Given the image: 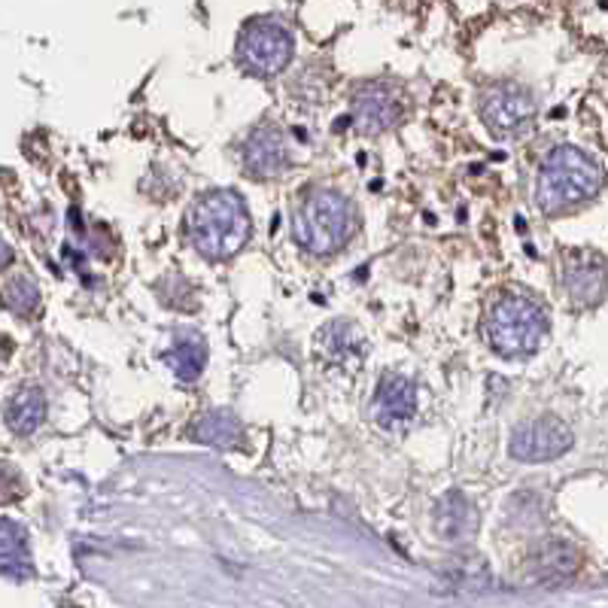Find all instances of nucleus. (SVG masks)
I'll use <instances>...</instances> for the list:
<instances>
[{
  "instance_id": "nucleus-9",
  "label": "nucleus",
  "mask_w": 608,
  "mask_h": 608,
  "mask_svg": "<svg viewBox=\"0 0 608 608\" xmlns=\"http://www.w3.org/2000/svg\"><path fill=\"white\" fill-rule=\"evenodd\" d=\"M566 292L572 295V302L593 307L606 299L608 292V265L606 258L596 253H575L566 265L562 274Z\"/></svg>"
},
{
  "instance_id": "nucleus-8",
  "label": "nucleus",
  "mask_w": 608,
  "mask_h": 608,
  "mask_svg": "<svg viewBox=\"0 0 608 608\" xmlns=\"http://www.w3.org/2000/svg\"><path fill=\"white\" fill-rule=\"evenodd\" d=\"M353 122L363 135H380L387 128H393L402 116V104L387 83H368L353 94Z\"/></svg>"
},
{
  "instance_id": "nucleus-18",
  "label": "nucleus",
  "mask_w": 608,
  "mask_h": 608,
  "mask_svg": "<svg viewBox=\"0 0 608 608\" xmlns=\"http://www.w3.org/2000/svg\"><path fill=\"white\" fill-rule=\"evenodd\" d=\"M322 344H326V350H332L341 363H353V359L365 356V338L353 326H344V322L329 326L322 332Z\"/></svg>"
},
{
  "instance_id": "nucleus-6",
  "label": "nucleus",
  "mask_w": 608,
  "mask_h": 608,
  "mask_svg": "<svg viewBox=\"0 0 608 608\" xmlns=\"http://www.w3.org/2000/svg\"><path fill=\"white\" fill-rule=\"evenodd\" d=\"M478 113L493 135L515 137L527 131L535 119V98L520 83H496L481 91Z\"/></svg>"
},
{
  "instance_id": "nucleus-2",
  "label": "nucleus",
  "mask_w": 608,
  "mask_h": 608,
  "mask_svg": "<svg viewBox=\"0 0 608 608\" xmlns=\"http://www.w3.org/2000/svg\"><path fill=\"white\" fill-rule=\"evenodd\" d=\"M606 182L603 167L578 147H557L547 155L535 182V204L545 213L572 211L591 201Z\"/></svg>"
},
{
  "instance_id": "nucleus-10",
  "label": "nucleus",
  "mask_w": 608,
  "mask_h": 608,
  "mask_svg": "<svg viewBox=\"0 0 608 608\" xmlns=\"http://www.w3.org/2000/svg\"><path fill=\"white\" fill-rule=\"evenodd\" d=\"M432 523H435V532H439L444 542L463 545V542H471L474 532H478V511H474V505L459 490H451V493H444L435 502Z\"/></svg>"
},
{
  "instance_id": "nucleus-7",
  "label": "nucleus",
  "mask_w": 608,
  "mask_h": 608,
  "mask_svg": "<svg viewBox=\"0 0 608 608\" xmlns=\"http://www.w3.org/2000/svg\"><path fill=\"white\" fill-rule=\"evenodd\" d=\"M569 447H572V429L550 414L520 423L508 441V454L520 463H547L566 454Z\"/></svg>"
},
{
  "instance_id": "nucleus-3",
  "label": "nucleus",
  "mask_w": 608,
  "mask_h": 608,
  "mask_svg": "<svg viewBox=\"0 0 608 608\" xmlns=\"http://www.w3.org/2000/svg\"><path fill=\"white\" fill-rule=\"evenodd\" d=\"M356 231V211L347 198L332 189H319L304 198V204L292 216L295 243L314 256H329L341 250Z\"/></svg>"
},
{
  "instance_id": "nucleus-4",
  "label": "nucleus",
  "mask_w": 608,
  "mask_h": 608,
  "mask_svg": "<svg viewBox=\"0 0 608 608\" xmlns=\"http://www.w3.org/2000/svg\"><path fill=\"white\" fill-rule=\"evenodd\" d=\"M547 334L545 311L523 295H505L486 319V338L499 356H530Z\"/></svg>"
},
{
  "instance_id": "nucleus-14",
  "label": "nucleus",
  "mask_w": 608,
  "mask_h": 608,
  "mask_svg": "<svg viewBox=\"0 0 608 608\" xmlns=\"http://www.w3.org/2000/svg\"><path fill=\"white\" fill-rule=\"evenodd\" d=\"M0 569H3V575L13 578V581H25V578L34 575L28 532L10 517L0 520Z\"/></svg>"
},
{
  "instance_id": "nucleus-1",
  "label": "nucleus",
  "mask_w": 608,
  "mask_h": 608,
  "mask_svg": "<svg viewBox=\"0 0 608 608\" xmlns=\"http://www.w3.org/2000/svg\"><path fill=\"white\" fill-rule=\"evenodd\" d=\"M250 211L243 198L231 189H216L198 198L189 211V238L195 250L211 262L231 258L250 238Z\"/></svg>"
},
{
  "instance_id": "nucleus-15",
  "label": "nucleus",
  "mask_w": 608,
  "mask_h": 608,
  "mask_svg": "<svg viewBox=\"0 0 608 608\" xmlns=\"http://www.w3.org/2000/svg\"><path fill=\"white\" fill-rule=\"evenodd\" d=\"M167 368L180 380H198L207 365V341L201 334H180L165 350Z\"/></svg>"
},
{
  "instance_id": "nucleus-13",
  "label": "nucleus",
  "mask_w": 608,
  "mask_h": 608,
  "mask_svg": "<svg viewBox=\"0 0 608 608\" xmlns=\"http://www.w3.org/2000/svg\"><path fill=\"white\" fill-rule=\"evenodd\" d=\"M417 410V387L402 375L380 378L375 393V414L380 423H405Z\"/></svg>"
},
{
  "instance_id": "nucleus-17",
  "label": "nucleus",
  "mask_w": 608,
  "mask_h": 608,
  "mask_svg": "<svg viewBox=\"0 0 608 608\" xmlns=\"http://www.w3.org/2000/svg\"><path fill=\"white\" fill-rule=\"evenodd\" d=\"M192 435L211 447H238L243 441V429L231 410H211L198 420Z\"/></svg>"
},
{
  "instance_id": "nucleus-16",
  "label": "nucleus",
  "mask_w": 608,
  "mask_h": 608,
  "mask_svg": "<svg viewBox=\"0 0 608 608\" xmlns=\"http://www.w3.org/2000/svg\"><path fill=\"white\" fill-rule=\"evenodd\" d=\"M46 420V395L40 387H25L10 398L7 405V423L15 435H30L37 432Z\"/></svg>"
},
{
  "instance_id": "nucleus-11",
  "label": "nucleus",
  "mask_w": 608,
  "mask_h": 608,
  "mask_svg": "<svg viewBox=\"0 0 608 608\" xmlns=\"http://www.w3.org/2000/svg\"><path fill=\"white\" fill-rule=\"evenodd\" d=\"M289 162V150L277 128H256L243 143V167L253 177H277Z\"/></svg>"
},
{
  "instance_id": "nucleus-12",
  "label": "nucleus",
  "mask_w": 608,
  "mask_h": 608,
  "mask_svg": "<svg viewBox=\"0 0 608 608\" xmlns=\"http://www.w3.org/2000/svg\"><path fill=\"white\" fill-rule=\"evenodd\" d=\"M581 566V554L566 539H547L532 554V578L547 587H557L562 581L575 578Z\"/></svg>"
},
{
  "instance_id": "nucleus-5",
  "label": "nucleus",
  "mask_w": 608,
  "mask_h": 608,
  "mask_svg": "<svg viewBox=\"0 0 608 608\" xmlns=\"http://www.w3.org/2000/svg\"><path fill=\"white\" fill-rule=\"evenodd\" d=\"M292 34L274 18H256L243 28L238 40V55L258 76H277L287 71L292 59Z\"/></svg>"
},
{
  "instance_id": "nucleus-19",
  "label": "nucleus",
  "mask_w": 608,
  "mask_h": 608,
  "mask_svg": "<svg viewBox=\"0 0 608 608\" xmlns=\"http://www.w3.org/2000/svg\"><path fill=\"white\" fill-rule=\"evenodd\" d=\"M3 302L7 307L13 311V314H30V311H37V304H40V287L30 280V277H10L7 280V287H3Z\"/></svg>"
}]
</instances>
